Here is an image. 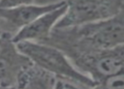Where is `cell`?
<instances>
[{"instance_id":"obj_1","label":"cell","mask_w":124,"mask_h":89,"mask_svg":"<svg viewBox=\"0 0 124 89\" xmlns=\"http://www.w3.org/2000/svg\"><path fill=\"white\" fill-rule=\"evenodd\" d=\"M45 43L58 48L68 57L81 52L124 45V7L117 14L106 20L77 27L54 29Z\"/></svg>"},{"instance_id":"obj_2","label":"cell","mask_w":124,"mask_h":89,"mask_svg":"<svg viewBox=\"0 0 124 89\" xmlns=\"http://www.w3.org/2000/svg\"><path fill=\"white\" fill-rule=\"evenodd\" d=\"M19 50L34 64L55 75L93 88L96 83L78 70L69 57L58 48L46 43L21 41L16 43Z\"/></svg>"},{"instance_id":"obj_3","label":"cell","mask_w":124,"mask_h":89,"mask_svg":"<svg viewBox=\"0 0 124 89\" xmlns=\"http://www.w3.org/2000/svg\"><path fill=\"white\" fill-rule=\"evenodd\" d=\"M67 10L55 29L77 27L106 20L117 14L124 0H66Z\"/></svg>"},{"instance_id":"obj_4","label":"cell","mask_w":124,"mask_h":89,"mask_svg":"<svg viewBox=\"0 0 124 89\" xmlns=\"http://www.w3.org/2000/svg\"><path fill=\"white\" fill-rule=\"evenodd\" d=\"M75 67L95 83L124 71V45L81 52L69 57Z\"/></svg>"},{"instance_id":"obj_5","label":"cell","mask_w":124,"mask_h":89,"mask_svg":"<svg viewBox=\"0 0 124 89\" xmlns=\"http://www.w3.org/2000/svg\"><path fill=\"white\" fill-rule=\"evenodd\" d=\"M66 0L50 4H26L11 8H0V29L3 33L15 36L43 14L63 5Z\"/></svg>"},{"instance_id":"obj_6","label":"cell","mask_w":124,"mask_h":89,"mask_svg":"<svg viewBox=\"0 0 124 89\" xmlns=\"http://www.w3.org/2000/svg\"><path fill=\"white\" fill-rule=\"evenodd\" d=\"M31 62L19 50L13 36L3 33L0 41V85L16 86L20 73Z\"/></svg>"},{"instance_id":"obj_7","label":"cell","mask_w":124,"mask_h":89,"mask_svg":"<svg viewBox=\"0 0 124 89\" xmlns=\"http://www.w3.org/2000/svg\"><path fill=\"white\" fill-rule=\"evenodd\" d=\"M67 10V2L53 10L43 14L13 37L15 43L21 41L45 43Z\"/></svg>"},{"instance_id":"obj_8","label":"cell","mask_w":124,"mask_h":89,"mask_svg":"<svg viewBox=\"0 0 124 89\" xmlns=\"http://www.w3.org/2000/svg\"><path fill=\"white\" fill-rule=\"evenodd\" d=\"M57 77L31 62L20 73L16 86L19 89H54Z\"/></svg>"},{"instance_id":"obj_9","label":"cell","mask_w":124,"mask_h":89,"mask_svg":"<svg viewBox=\"0 0 124 89\" xmlns=\"http://www.w3.org/2000/svg\"><path fill=\"white\" fill-rule=\"evenodd\" d=\"M92 89H124V71L102 80Z\"/></svg>"},{"instance_id":"obj_10","label":"cell","mask_w":124,"mask_h":89,"mask_svg":"<svg viewBox=\"0 0 124 89\" xmlns=\"http://www.w3.org/2000/svg\"><path fill=\"white\" fill-rule=\"evenodd\" d=\"M54 89H92L90 88L65 78H59L56 82Z\"/></svg>"},{"instance_id":"obj_11","label":"cell","mask_w":124,"mask_h":89,"mask_svg":"<svg viewBox=\"0 0 124 89\" xmlns=\"http://www.w3.org/2000/svg\"><path fill=\"white\" fill-rule=\"evenodd\" d=\"M36 0H0V8H11L20 5L33 4Z\"/></svg>"},{"instance_id":"obj_12","label":"cell","mask_w":124,"mask_h":89,"mask_svg":"<svg viewBox=\"0 0 124 89\" xmlns=\"http://www.w3.org/2000/svg\"><path fill=\"white\" fill-rule=\"evenodd\" d=\"M0 89H19L17 86H3L0 85Z\"/></svg>"},{"instance_id":"obj_13","label":"cell","mask_w":124,"mask_h":89,"mask_svg":"<svg viewBox=\"0 0 124 89\" xmlns=\"http://www.w3.org/2000/svg\"><path fill=\"white\" fill-rule=\"evenodd\" d=\"M3 31L1 30V29H0V41H1V38H2V36H3Z\"/></svg>"}]
</instances>
